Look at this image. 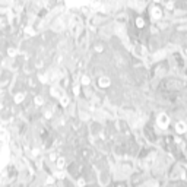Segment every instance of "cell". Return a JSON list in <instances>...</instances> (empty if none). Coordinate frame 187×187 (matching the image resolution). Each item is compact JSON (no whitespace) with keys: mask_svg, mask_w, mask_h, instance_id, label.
Returning <instances> with one entry per match:
<instances>
[{"mask_svg":"<svg viewBox=\"0 0 187 187\" xmlns=\"http://www.w3.org/2000/svg\"><path fill=\"white\" fill-rule=\"evenodd\" d=\"M177 132H178V133L186 132V124H184V123H178V124H177Z\"/></svg>","mask_w":187,"mask_h":187,"instance_id":"cell-1","label":"cell"},{"mask_svg":"<svg viewBox=\"0 0 187 187\" xmlns=\"http://www.w3.org/2000/svg\"><path fill=\"white\" fill-rule=\"evenodd\" d=\"M159 123H161L162 126H167V124H168V117H167V116H161Z\"/></svg>","mask_w":187,"mask_h":187,"instance_id":"cell-2","label":"cell"}]
</instances>
